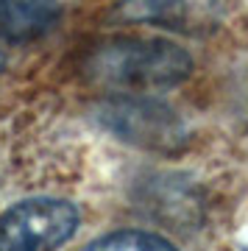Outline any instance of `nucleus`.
Instances as JSON below:
<instances>
[{
    "instance_id": "obj_1",
    "label": "nucleus",
    "mask_w": 248,
    "mask_h": 251,
    "mask_svg": "<svg viewBox=\"0 0 248 251\" xmlns=\"http://www.w3.org/2000/svg\"><path fill=\"white\" fill-rule=\"evenodd\" d=\"M84 70L87 78L103 90L153 92L184 81L193 70V59L184 48L168 39L120 36L98 45Z\"/></svg>"
},
{
    "instance_id": "obj_2",
    "label": "nucleus",
    "mask_w": 248,
    "mask_h": 251,
    "mask_svg": "<svg viewBox=\"0 0 248 251\" xmlns=\"http://www.w3.org/2000/svg\"><path fill=\"white\" fill-rule=\"evenodd\" d=\"M78 209L64 198H28L0 215V249L39 251L67 243L78 229Z\"/></svg>"
},
{
    "instance_id": "obj_3",
    "label": "nucleus",
    "mask_w": 248,
    "mask_h": 251,
    "mask_svg": "<svg viewBox=\"0 0 248 251\" xmlns=\"http://www.w3.org/2000/svg\"><path fill=\"white\" fill-rule=\"evenodd\" d=\"M103 123L123 140L153 151H168L184 143L181 117L162 100L148 98H120L100 112Z\"/></svg>"
},
{
    "instance_id": "obj_4",
    "label": "nucleus",
    "mask_w": 248,
    "mask_h": 251,
    "mask_svg": "<svg viewBox=\"0 0 248 251\" xmlns=\"http://www.w3.org/2000/svg\"><path fill=\"white\" fill-rule=\"evenodd\" d=\"M120 14L184 36H209L223 20V0H123Z\"/></svg>"
},
{
    "instance_id": "obj_5",
    "label": "nucleus",
    "mask_w": 248,
    "mask_h": 251,
    "mask_svg": "<svg viewBox=\"0 0 248 251\" xmlns=\"http://www.w3.org/2000/svg\"><path fill=\"white\" fill-rule=\"evenodd\" d=\"M62 17L56 0H0V42L39 39Z\"/></svg>"
},
{
    "instance_id": "obj_6",
    "label": "nucleus",
    "mask_w": 248,
    "mask_h": 251,
    "mask_svg": "<svg viewBox=\"0 0 248 251\" xmlns=\"http://www.w3.org/2000/svg\"><path fill=\"white\" fill-rule=\"evenodd\" d=\"M89 249L95 251H173L176 246L162 237V234H151V232H137V229H123V232H112V234H103L98 240L89 243Z\"/></svg>"
}]
</instances>
